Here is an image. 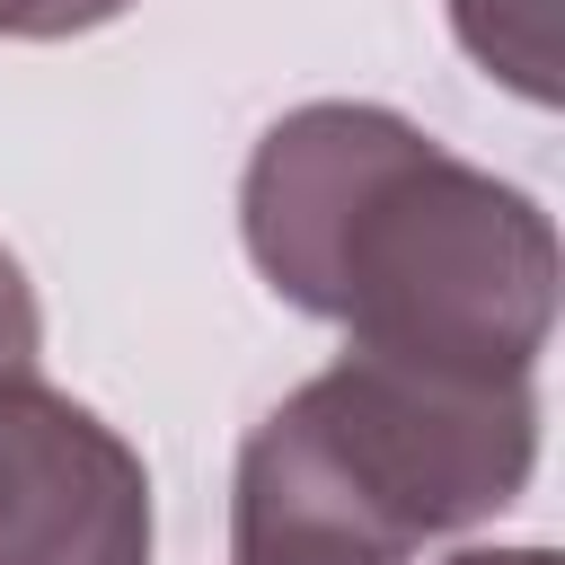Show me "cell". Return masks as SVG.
Listing matches in <instances>:
<instances>
[{"label":"cell","instance_id":"obj_5","mask_svg":"<svg viewBox=\"0 0 565 565\" xmlns=\"http://www.w3.org/2000/svg\"><path fill=\"white\" fill-rule=\"evenodd\" d=\"M132 0H0V35L9 44H62L88 26H115Z\"/></svg>","mask_w":565,"mask_h":565},{"label":"cell","instance_id":"obj_7","mask_svg":"<svg viewBox=\"0 0 565 565\" xmlns=\"http://www.w3.org/2000/svg\"><path fill=\"white\" fill-rule=\"evenodd\" d=\"M450 565H556V547H459Z\"/></svg>","mask_w":565,"mask_h":565},{"label":"cell","instance_id":"obj_4","mask_svg":"<svg viewBox=\"0 0 565 565\" xmlns=\"http://www.w3.org/2000/svg\"><path fill=\"white\" fill-rule=\"evenodd\" d=\"M450 35L486 79H503L530 106H556V0H450Z\"/></svg>","mask_w":565,"mask_h":565},{"label":"cell","instance_id":"obj_3","mask_svg":"<svg viewBox=\"0 0 565 565\" xmlns=\"http://www.w3.org/2000/svg\"><path fill=\"white\" fill-rule=\"evenodd\" d=\"M150 547L141 450L35 371L0 380V565H150Z\"/></svg>","mask_w":565,"mask_h":565},{"label":"cell","instance_id":"obj_2","mask_svg":"<svg viewBox=\"0 0 565 565\" xmlns=\"http://www.w3.org/2000/svg\"><path fill=\"white\" fill-rule=\"evenodd\" d=\"M539 388L344 344L238 441L230 565H406L521 503Z\"/></svg>","mask_w":565,"mask_h":565},{"label":"cell","instance_id":"obj_6","mask_svg":"<svg viewBox=\"0 0 565 565\" xmlns=\"http://www.w3.org/2000/svg\"><path fill=\"white\" fill-rule=\"evenodd\" d=\"M44 353V309H35V282L26 265L0 247V380H26Z\"/></svg>","mask_w":565,"mask_h":565},{"label":"cell","instance_id":"obj_1","mask_svg":"<svg viewBox=\"0 0 565 565\" xmlns=\"http://www.w3.org/2000/svg\"><path fill=\"white\" fill-rule=\"evenodd\" d=\"M238 238L274 300L468 380H530L556 335V221L371 97H309L265 124L238 177Z\"/></svg>","mask_w":565,"mask_h":565}]
</instances>
